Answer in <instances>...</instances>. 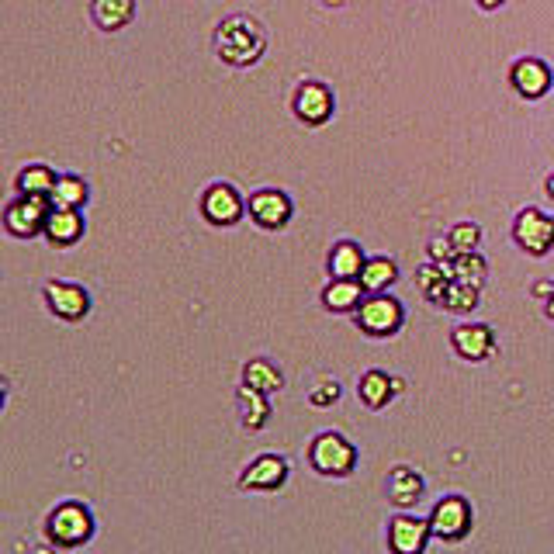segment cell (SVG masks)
<instances>
[{"mask_svg": "<svg viewBox=\"0 0 554 554\" xmlns=\"http://www.w3.org/2000/svg\"><path fill=\"white\" fill-rule=\"evenodd\" d=\"M215 52H219L222 63L236 66V70L253 66L267 52L264 25L257 18H250V14H232L215 28Z\"/></svg>", "mask_w": 554, "mask_h": 554, "instance_id": "cell-1", "label": "cell"}, {"mask_svg": "<svg viewBox=\"0 0 554 554\" xmlns=\"http://www.w3.org/2000/svg\"><path fill=\"white\" fill-rule=\"evenodd\" d=\"M94 530H97V520H94L91 506L80 503V499H63V503L52 506L46 516V541L56 544L59 551L84 548L94 537Z\"/></svg>", "mask_w": 554, "mask_h": 554, "instance_id": "cell-2", "label": "cell"}, {"mask_svg": "<svg viewBox=\"0 0 554 554\" xmlns=\"http://www.w3.org/2000/svg\"><path fill=\"white\" fill-rule=\"evenodd\" d=\"M309 464L323 478H350L357 468V447L343 433L323 430L309 444Z\"/></svg>", "mask_w": 554, "mask_h": 554, "instance_id": "cell-3", "label": "cell"}, {"mask_svg": "<svg viewBox=\"0 0 554 554\" xmlns=\"http://www.w3.org/2000/svg\"><path fill=\"white\" fill-rule=\"evenodd\" d=\"M426 523H430L437 541L461 544L464 537H471V530H475V509H471L468 496H461V492H447V496H440L437 503H433Z\"/></svg>", "mask_w": 554, "mask_h": 554, "instance_id": "cell-4", "label": "cell"}, {"mask_svg": "<svg viewBox=\"0 0 554 554\" xmlns=\"http://www.w3.org/2000/svg\"><path fill=\"white\" fill-rule=\"evenodd\" d=\"M354 323L361 333L374 336V340H388V336H395L402 326H406V309H402V302L395 295L378 291V295H368L361 305H357Z\"/></svg>", "mask_w": 554, "mask_h": 554, "instance_id": "cell-5", "label": "cell"}, {"mask_svg": "<svg viewBox=\"0 0 554 554\" xmlns=\"http://www.w3.org/2000/svg\"><path fill=\"white\" fill-rule=\"evenodd\" d=\"M513 239L530 257H548L554 250V215L541 208H523L513 219Z\"/></svg>", "mask_w": 554, "mask_h": 554, "instance_id": "cell-6", "label": "cell"}, {"mask_svg": "<svg viewBox=\"0 0 554 554\" xmlns=\"http://www.w3.org/2000/svg\"><path fill=\"white\" fill-rule=\"evenodd\" d=\"M42 298H46V309L56 319H63V323H80V319L91 316V291H87L84 284L46 281Z\"/></svg>", "mask_w": 554, "mask_h": 554, "instance_id": "cell-7", "label": "cell"}, {"mask_svg": "<svg viewBox=\"0 0 554 554\" xmlns=\"http://www.w3.org/2000/svg\"><path fill=\"white\" fill-rule=\"evenodd\" d=\"M52 201L49 198H32V194H18L11 205L4 208V229L14 239H35L46 229V215H49Z\"/></svg>", "mask_w": 554, "mask_h": 554, "instance_id": "cell-8", "label": "cell"}, {"mask_svg": "<svg viewBox=\"0 0 554 554\" xmlns=\"http://www.w3.org/2000/svg\"><path fill=\"white\" fill-rule=\"evenodd\" d=\"M201 215H205L208 226L229 229L246 215V201L239 198V191L232 184H222V181L208 184L205 194H201Z\"/></svg>", "mask_w": 554, "mask_h": 554, "instance_id": "cell-9", "label": "cell"}, {"mask_svg": "<svg viewBox=\"0 0 554 554\" xmlns=\"http://www.w3.org/2000/svg\"><path fill=\"white\" fill-rule=\"evenodd\" d=\"M430 523L413 516L409 509H402V513H395L392 520H388V554H426L430 548Z\"/></svg>", "mask_w": 554, "mask_h": 554, "instance_id": "cell-10", "label": "cell"}, {"mask_svg": "<svg viewBox=\"0 0 554 554\" xmlns=\"http://www.w3.org/2000/svg\"><path fill=\"white\" fill-rule=\"evenodd\" d=\"M246 215H250L260 229L277 232V229H284L291 222L295 205H291L288 194L277 191V187H260V191H253L250 201H246Z\"/></svg>", "mask_w": 554, "mask_h": 554, "instance_id": "cell-11", "label": "cell"}, {"mask_svg": "<svg viewBox=\"0 0 554 554\" xmlns=\"http://www.w3.org/2000/svg\"><path fill=\"white\" fill-rule=\"evenodd\" d=\"M291 108H295L298 122L319 129V125H326L329 118H333L336 101L326 84H319V80H302V84L295 87V97H291Z\"/></svg>", "mask_w": 554, "mask_h": 554, "instance_id": "cell-12", "label": "cell"}, {"mask_svg": "<svg viewBox=\"0 0 554 554\" xmlns=\"http://www.w3.org/2000/svg\"><path fill=\"white\" fill-rule=\"evenodd\" d=\"M291 464L281 454H260L239 471V489L243 492H277L288 485Z\"/></svg>", "mask_w": 554, "mask_h": 554, "instance_id": "cell-13", "label": "cell"}, {"mask_svg": "<svg viewBox=\"0 0 554 554\" xmlns=\"http://www.w3.org/2000/svg\"><path fill=\"white\" fill-rule=\"evenodd\" d=\"M509 84H513V91L520 94L523 101H541V97L551 91L554 73H551V66L544 63V59L523 56V59H516V63L509 66Z\"/></svg>", "mask_w": 554, "mask_h": 554, "instance_id": "cell-14", "label": "cell"}, {"mask_svg": "<svg viewBox=\"0 0 554 554\" xmlns=\"http://www.w3.org/2000/svg\"><path fill=\"white\" fill-rule=\"evenodd\" d=\"M451 347L461 361H471V364L489 361V357L496 354V333L485 323H461V326H454V333H451Z\"/></svg>", "mask_w": 554, "mask_h": 554, "instance_id": "cell-15", "label": "cell"}, {"mask_svg": "<svg viewBox=\"0 0 554 554\" xmlns=\"http://www.w3.org/2000/svg\"><path fill=\"white\" fill-rule=\"evenodd\" d=\"M84 232H87V222H84V212H80V208H63V205L49 208L42 236H46L52 246H59V250L77 246L80 239H84Z\"/></svg>", "mask_w": 554, "mask_h": 554, "instance_id": "cell-16", "label": "cell"}, {"mask_svg": "<svg viewBox=\"0 0 554 554\" xmlns=\"http://www.w3.org/2000/svg\"><path fill=\"white\" fill-rule=\"evenodd\" d=\"M399 392H402V381L385 371H364L361 381H357V399H361V406L371 409V413L385 409Z\"/></svg>", "mask_w": 554, "mask_h": 554, "instance_id": "cell-17", "label": "cell"}, {"mask_svg": "<svg viewBox=\"0 0 554 554\" xmlns=\"http://www.w3.org/2000/svg\"><path fill=\"white\" fill-rule=\"evenodd\" d=\"M426 492V478L409 464H395L388 475V503L399 509H413Z\"/></svg>", "mask_w": 554, "mask_h": 554, "instance_id": "cell-18", "label": "cell"}, {"mask_svg": "<svg viewBox=\"0 0 554 554\" xmlns=\"http://www.w3.org/2000/svg\"><path fill=\"white\" fill-rule=\"evenodd\" d=\"M368 298V291H364V284L357 281V277H333V281L323 288V305L329 312H357V305Z\"/></svg>", "mask_w": 554, "mask_h": 554, "instance_id": "cell-19", "label": "cell"}, {"mask_svg": "<svg viewBox=\"0 0 554 554\" xmlns=\"http://www.w3.org/2000/svg\"><path fill=\"white\" fill-rule=\"evenodd\" d=\"M91 18L101 32H122L136 18V0H91Z\"/></svg>", "mask_w": 554, "mask_h": 554, "instance_id": "cell-20", "label": "cell"}, {"mask_svg": "<svg viewBox=\"0 0 554 554\" xmlns=\"http://www.w3.org/2000/svg\"><path fill=\"white\" fill-rule=\"evenodd\" d=\"M236 402H239V419H243L246 430H264L271 423V402H267L264 392H257L250 385H239Z\"/></svg>", "mask_w": 554, "mask_h": 554, "instance_id": "cell-21", "label": "cell"}, {"mask_svg": "<svg viewBox=\"0 0 554 554\" xmlns=\"http://www.w3.org/2000/svg\"><path fill=\"white\" fill-rule=\"evenodd\" d=\"M364 250L354 243V239H340V243L329 250L326 257V267H329V277H361V267H364Z\"/></svg>", "mask_w": 554, "mask_h": 554, "instance_id": "cell-22", "label": "cell"}, {"mask_svg": "<svg viewBox=\"0 0 554 554\" xmlns=\"http://www.w3.org/2000/svg\"><path fill=\"white\" fill-rule=\"evenodd\" d=\"M243 385L257 388L264 395H274L284 388V371L274 361H267V357H253V361L243 364Z\"/></svg>", "mask_w": 554, "mask_h": 554, "instance_id": "cell-23", "label": "cell"}, {"mask_svg": "<svg viewBox=\"0 0 554 554\" xmlns=\"http://www.w3.org/2000/svg\"><path fill=\"white\" fill-rule=\"evenodd\" d=\"M357 281L364 284L368 295H378V291H388L395 281H399V267H395L392 257H368L361 267V277Z\"/></svg>", "mask_w": 554, "mask_h": 554, "instance_id": "cell-24", "label": "cell"}, {"mask_svg": "<svg viewBox=\"0 0 554 554\" xmlns=\"http://www.w3.org/2000/svg\"><path fill=\"white\" fill-rule=\"evenodd\" d=\"M454 281V274H451V264H423L416 271V288L423 291V298L426 302H433V305H440L444 302V295H447V284Z\"/></svg>", "mask_w": 554, "mask_h": 554, "instance_id": "cell-25", "label": "cell"}, {"mask_svg": "<svg viewBox=\"0 0 554 554\" xmlns=\"http://www.w3.org/2000/svg\"><path fill=\"white\" fill-rule=\"evenodd\" d=\"M56 181H59V174L49 167V163H28V167L18 174L14 187H18V194H32V198H49L52 187H56Z\"/></svg>", "mask_w": 554, "mask_h": 554, "instance_id": "cell-26", "label": "cell"}, {"mask_svg": "<svg viewBox=\"0 0 554 554\" xmlns=\"http://www.w3.org/2000/svg\"><path fill=\"white\" fill-rule=\"evenodd\" d=\"M87 198H91V187L77 174H59V181L49 194L52 205H63V208H84Z\"/></svg>", "mask_w": 554, "mask_h": 554, "instance_id": "cell-27", "label": "cell"}, {"mask_svg": "<svg viewBox=\"0 0 554 554\" xmlns=\"http://www.w3.org/2000/svg\"><path fill=\"white\" fill-rule=\"evenodd\" d=\"M478 302H482V288L464 284V281H451L447 284V295H444V302H440V309L454 312V316H468V312L478 309Z\"/></svg>", "mask_w": 554, "mask_h": 554, "instance_id": "cell-28", "label": "cell"}, {"mask_svg": "<svg viewBox=\"0 0 554 554\" xmlns=\"http://www.w3.org/2000/svg\"><path fill=\"white\" fill-rule=\"evenodd\" d=\"M451 274H454V281H464V284H475V288H482L485 274H489V264H485V257L478 250L458 253V257L451 260Z\"/></svg>", "mask_w": 554, "mask_h": 554, "instance_id": "cell-29", "label": "cell"}, {"mask_svg": "<svg viewBox=\"0 0 554 554\" xmlns=\"http://www.w3.org/2000/svg\"><path fill=\"white\" fill-rule=\"evenodd\" d=\"M447 239H451V246L458 253H471L482 243V226H478V222H458V226L447 232Z\"/></svg>", "mask_w": 554, "mask_h": 554, "instance_id": "cell-30", "label": "cell"}, {"mask_svg": "<svg viewBox=\"0 0 554 554\" xmlns=\"http://www.w3.org/2000/svg\"><path fill=\"white\" fill-rule=\"evenodd\" d=\"M340 395H343V385L336 378H319L316 385H312V392H309V402L316 409H329V406H336L340 402Z\"/></svg>", "mask_w": 554, "mask_h": 554, "instance_id": "cell-31", "label": "cell"}, {"mask_svg": "<svg viewBox=\"0 0 554 554\" xmlns=\"http://www.w3.org/2000/svg\"><path fill=\"white\" fill-rule=\"evenodd\" d=\"M454 257H458V250H454L447 236L444 239H433V243H430V260H433V264H451Z\"/></svg>", "mask_w": 554, "mask_h": 554, "instance_id": "cell-32", "label": "cell"}, {"mask_svg": "<svg viewBox=\"0 0 554 554\" xmlns=\"http://www.w3.org/2000/svg\"><path fill=\"white\" fill-rule=\"evenodd\" d=\"M534 295L548 302V298L554 295V281H537V284H534Z\"/></svg>", "mask_w": 554, "mask_h": 554, "instance_id": "cell-33", "label": "cell"}, {"mask_svg": "<svg viewBox=\"0 0 554 554\" xmlns=\"http://www.w3.org/2000/svg\"><path fill=\"white\" fill-rule=\"evenodd\" d=\"M506 0H478V7H485V11H499Z\"/></svg>", "mask_w": 554, "mask_h": 554, "instance_id": "cell-34", "label": "cell"}, {"mask_svg": "<svg viewBox=\"0 0 554 554\" xmlns=\"http://www.w3.org/2000/svg\"><path fill=\"white\" fill-rule=\"evenodd\" d=\"M32 554H59V548L56 544H42V548H35Z\"/></svg>", "mask_w": 554, "mask_h": 554, "instance_id": "cell-35", "label": "cell"}, {"mask_svg": "<svg viewBox=\"0 0 554 554\" xmlns=\"http://www.w3.org/2000/svg\"><path fill=\"white\" fill-rule=\"evenodd\" d=\"M7 406V378H0V409Z\"/></svg>", "mask_w": 554, "mask_h": 554, "instance_id": "cell-36", "label": "cell"}, {"mask_svg": "<svg viewBox=\"0 0 554 554\" xmlns=\"http://www.w3.org/2000/svg\"><path fill=\"white\" fill-rule=\"evenodd\" d=\"M544 316H548V319H554V295L548 298V302H544Z\"/></svg>", "mask_w": 554, "mask_h": 554, "instance_id": "cell-37", "label": "cell"}, {"mask_svg": "<svg viewBox=\"0 0 554 554\" xmlns=\"http://www.w3.org/2000/svg\"><path fill=\"white\" fill-rule=\"evenodd\" d=\"M544 187H548V198L554 201V174L548 177V184H544Z\"/></svg>", "mask_w": 554, "mask_h": 554, "instance_id": "cell-38", "label": "cell"}, {"mask_svg": "<svg viewBox=\"0 0 554 554\" xmlns=\"http://www.w3.org/2000/svg\"><path fill=\"white\" fill-rule=\"evenodd\" d=\"M323 4H326V7H343L347 0H323Z\"/></svg>", "mask_w": 554, "mask_h": 554, "instance_id": "cell-39", "label": "cell"}]
</instances>
